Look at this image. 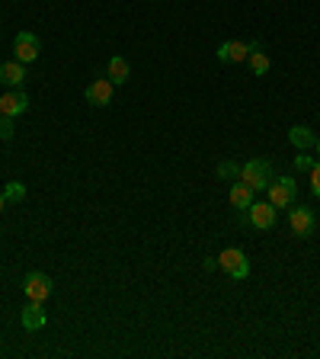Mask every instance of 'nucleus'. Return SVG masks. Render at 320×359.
I'll list each match as a JSON object with an SVG mask.
<instances>
[{"label":"nucleus","instance_id":"obj_1","mask_svg":"<svg viewBox=\"0 0 320 359\" xmlns=\"http://www.w3.org/2000/svg\"><path fill=\"white\" fill-rule=\"evenodd\" d=\"M240 183H247L253 193H263L273 183V164L269 161H247L240 167Z\"/></svg>","mask_w":320,"mask_h":359},{"label":"nucleus","instance_id":"obj_2","mask_svg":"<svg viewBox=\"0 0 320 359\" xmlns=\"http://www.w3.org/2000/svg\"><path fill=\"white\" fill-rule=\"evenodd\" d=\"M298 196V183L292 176H273V183L266 186V199L275 205V209H288Z\"/></svg>","mask_w":320,"mask_h":359},{"label":"nucleus","instance_id":"obj_3","mask_svg":"<svg viewBox=\"0 0 320 359\" xmlns=\"http://www.w3.org/2000/svg\"><path fill=\"white\" fill-rule=\"evenodd\" d=\"M218 269H224L231 279H247L250 276V260H247V254L244 250H237V247H228V250H221L218 254Z\"/></svg>","mask_w":320,"mask_h":359},{"label":"nucleus","instance_id":"obj_4","mask_svg":"<svg viewBox=\"0 0 320 359\" xmlns=\"http://www.w3.org/2000/svg\"><path fill=\"white\" fill-rule=\"evenodd\" d=\"M275 212H279V209H275L269 199H266V203H253L247 209V215H244V221L253 225V228H259V231H269L275 225Z\"/></svg>","mask_w":320,"mask_h":359},{"label":"nucleus","instance_id":"obj_5","mask_svg":"<svg viewBox=\"0 0 320 359\" xmlns=\"http://www.w3.org/2000/svg\"><path fill=\"white\" fill-rule=\"evenodd\" d=\"M288 225H292V234H298V238H311L314 228H317V218H314V212L308 209V205H295L292 212H288Z\"/></svg>","mask_w":320,"mask_h":359},{"label":"nucleus","instance_id":"obj_6","mask_svg":"<svg viewBox=\"0 0 320 359\" xmlns=\"http://www.w3.org/2000/svg\"><path fill=\"white\" fill-rule=\"evenodd\" d=\"M13 55H17V61H23V65H32L39 58V39L32 36V32H19V36L13 39Z\"/></svg>","mask_w":320,"mask_h":359},{"label":"nucleus","instance_id":"obj_7","mask_svg":"<svg viewBox=\"0 0 320 359\" xmlns=\"http://www.w3.org/2000/svg\"><path fill=\"white\" fill-rule=\"evenodd\" d=\"M23 289H26L29 302H45L48 295H52V279H48L45 273H29Z\"/></svg>","mask_w":320,"mask_h":359},{"label":"nucleus","instance_id":"obj_8","mask_svg":"<svg viewBox=\"0 0 320 359\" xmlns=\"http://www.w3.org/2000/svg\"><path fill=\"white\" fill-rule=\"evenodd\" d=\"M29 110V96L23 90H7L3 93V96H0V116H10V119H13V116H19V112H26Z\"/></svg>","mask_w":320,"mask_h":359},{"label":"nucleus","instance_id":"obj_9","mask_svg":"<svg viewBox=\"0 0 320 359\" xmlns=\"http://www.w3.org/2000/svg\"><path fill=\"white\" fill-rule=\"evenodd\" d=\"M112 90H116V83L109 77H103V81H93L87 87V103L90 106H109L112 103Z\"/></svg>","mask_w":320,"mask_h":359},{"label":"nucleus","instance_id":"obj_10","mask_svg":"<svg viewBox=\"0 0 320 359\" xmlns=\"http://www.w3.org/2000/svg\"><path fill=\"white\" fill-rule=\"evenodd\" d=\"M247 58H250L247 42H224V45H218V61H224V65H240Z\"/></svg>","mask_w":320,"mask_h":359},{"label":"nucleus","instance_id":"obj_11","mask_svg":"<svg viewBox=\"0 0 320 359\" xmlns=\"http://www.w3.org/2000/svg\"><path fill=\"white\" fill-rule=\"evenodd\" d=\"M26 81V65L23 61H3L0 65V83L3 87H23Z\"/></svg>","mask_w":320,"mask_h":359},{"label":"nucleus","instance_id":"obj_12","mask_svg":"<svg viewBox=\"0 0 320 359\" xmlns=\"http://www.w3.org/2000/svg\"><path fill=\"white\" fill-rule=\"evenodd\" d=\"M23 327L26 331H42L45 327V311H42V302H29L26 308H23Z\"/></svg>","mask_w":320,"mask_h":359},{"label":"nucleus","instance_id":"obj_13","mask_svg":"<svg viewBox=\"0 0 320 359\" xmlns=\"http://www.w3.org/2000/svg\"><path fill=\"white\" fill-rule=\"evenodd\" d=\"M228 196H231V205H234L237 212H247L250 205H253V189H250L247 183H240V180H237L234 186H231V193H228Z\"/></svg>","mask_w":320,"mask_h":359},{"label":"nucleus","instance_id":"obj_14","mask_svg":"<svg viewBox=\"0 0 320 359\" xmlns=\"http://www.w3.org/2000/svg\"><path fill=\"white\" fill-rule=\"evenodd\" d=\"M288 141H292L298 151H308V147L317 145V139H314V129H308V125H292V129H288Z\"/></svg>","mask_w":320,"mask_h":359},{"label":"nucleus","instance_id":"obj_15","mask_svg":"<svg viewBox=\"0 0 320 359\" xmlns=\"http://www.w3.org/2000/svg\"><path fill=\"white\" fill-rule=\"evenodd\" d=\"M128 74H131V68H128V61L122 55H112L109 58V81L116 83V87H122V83L128 81Z\"/></svg>","mask_w":320,"mask_h":359},{"label":"nucleus","instance_id":"obj_16","mask_svg":"<svg viewBox=\"0 0 320 359\" xmlns=\"http://www.w3.org/2000/svg\"><path fill=\"white\" fill-rule=\"evenodd\" d=\"M269 55H266L263 48H259V52H250V71L256 74V77H266V74H269Z\"/></svg>","mask_w":320,"mask_h":359},{"label":"nucleus","instance_id":"obj_17","mask_svg":"<svg viewBox=\"0 0 320 359\" xmlns=\"http://www.w3.org/2000/svg\"><path fill=\"white\" fill-rule=\"evenodd\" d=\"M3 199H7V203H23V199H26V186L17 183V180H13V183H7V189H3Z\"/></svg>","mask_w":320,"mask_h":359},{"label":"nucleus","instance_id":"obj_18","mask_svg":"<svg viewBox=\"0 0 320 359\" xmlns=\"http://www.w3.org/2000/svg\"><path fill=\"white\" fill-rule=\"evenodd\" d=\"M0 139L3 141L13 139V119H10V116H0Z\"/></svg>","mask_w":320,"mask_h":359},{"label":"nucleus","instance_id":"obj_19","mask_svg":"<svg viewBox=\"0 0 320 359\" xmlns=\"http://www.w3.org/2000/svg\"><path fill=\"white\" fill-rule=\"evenodd\" d=\"M218 176H240V167L231 164V161H224V164L218 167Z\"/></svg>","mask_w":320,"mask_h":359},{"label":"nucleus","instance_id":"obj_20","mask_svg":"<svg viewBox=\"0 0 320 359\" xmlns=\"http://www.w3.org/2000/svg\"><path fill=\"white\" fill-rule=\"evenodd\" d=\"M311 193L320 199V164L311 167Z\"/></svg>","mask_w":320,"mask_h":359},{"label":"nucleus","instance_id":"obj_21","mask_svg":"<svg viewBox=\"0 0 320 359\" xmlns=\"http://www.w3.org/2000/svg\"><path fill=\"white\" fill-rule=\"evenodd\" d=\"M295 167H298V170H311V167H314V157L298 154V157H295Z\"/></svg>","mask_w":320,"mask_h":359},{"label":"nucleus","instance_id":"obj_22","mask_svg":"<svg viewBox=\"0 0 320 359\" xmlns=\"http://www.w3.org/2000/svg\"><path fill=\"white\" fill-rule=\"evenodd\" d=\"M3 205H7V199H3V193H0V212H3Z\"/></svg>","mask_w":320,"mask_h":359},{"label":"nucleus","instance_id":"obj_23","mask_svg":"<svg viewBox=\"0 0 320 359\" xmlns=\"http://www.w3.org/2000/svg\"><path fill=\"white\" fill-rule=\"evenodd\" d=\"M317 154H320V139H317Z\"/></svg>","mask_w":320,"mask_h":359}]
</instances>
